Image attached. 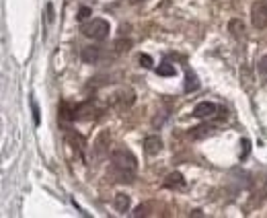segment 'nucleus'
Instances as JSON below:
<instances>
[{
	"label": "nucleus",
	"mask_w": 267,
	"mask_h": 218,
	"mask_svg": "<svg viewBox=\"0 0 267 218\" xmlns=\"http://www.w3.org/2000/svg\"><path fill=\"white\" fill-rule=\"evenodd\" d=\"M240 81H243V86H245V89H251L253 76H251V68H249V66H243V68H240Z\"/></svg>",
	"instance_id": "nucleus-16"
},
{
	"label": "nucleus",
	"mask_w": 267,
	"mask_h": 218,
	"mask_svg": "<svg viewBox=\"0 0 267 218\" xmlns=\"http://www.w3.org/2000/svg\"><path fill=\"white\" fill-rule=\"evenodd\" d=\"M249 152H251V140H243V154H240V159H247L249 156Z\"/></svg>",
	"instance_id": "nucleus-22"
},
{
	"label": "nucleus",
	"mask_w": 267,
	"mask_h": 218,
	"mask_svg": "<svg viewBox=\"0 0 267 218\" xmlns=\"http://www.w3.org/2000/svg\"><path fill=\"white\" fill-rule=\"evenodd\" d=\"M84 35L94 39V41H103L107 35H109V23L105 19H93L89 23H84L82 25V29H80Z\"/></svg>",
	"instance_id": "nucleus-2"
},
{
	"label": "nucleus",
	"mask_w": 267,
	"mask_h": 218,
	"mask_svg": "<svg viewBox=\"0 0 267 218\" xmlns=\"http://www.w3.org/2000/svg\"><path fill=\"white\" fill-rule=\"evenodd\" d=\"M144 151H146V154H150V156L158 154V152L162 151V140H160L158 136H146V140H144Z\"/></svg>",
	"instance_id": "nucleus-8"
},
{
	"label": "nucleus",
	"mask_w": 267,
	"mask_h": 218,
	"mask_svg": "<svg viewBox=\"0 0 267 218\" xmlns=\"http://www.w3.org/2000/svg\"><path fill=\"white\" fill-rule=\"evenodd\" d=\"M60 119L62 121H72V119H76V107H72L70 103H62L60 105Z\"/></svg>",
	"instance_id": "nucleus-13"
},
{
	"label": "nucleus",
	"mask_w": 267,
	"mask_h": 218,
	"mask_svg": "<svg viewBox=\"0 0 267 218\" xmlns=\"http://www.w3.org/2000/svg\"><path fill=\"white\" fill-rule=\"evenodd\" d=\"M259 70H261L263 74H267V56L261 58V62H259Z\"/></svg>",
	"instance_id": "nucleus-24"
},
{
	"label": "nucleus",
	"mask_w": 267,
	"mask_h": 218,
	"mask_svg": "<svg viewBox=\"0 0 267 218\" xmlns=\"http://www.w3.org/2000/svg\"><path fill=\"white\" fill-rule=\"evenodd\" d=\"M115 210L122 212V214L130 210V196H126V194H115Z\"/></svg>",
	"instance_id": "nucleus-15"
},
{
	"label": "nucleus",
	"mask_w": 267,
	"mask_h": 218,
	"mask_svg": "<svg viewBox=\"0 0 267 218\" xmlns=\"http://www.w3.org/2000/svg\"><path fill=\"white\" fill-rule=\"evenodd\" d=\"M138 62H140V66H144V68H152V58L148 56V54H140V58H138Z\"/></svg>",
	"instance_id": "nucleus-20"
},
{
	"label": "nucleus",
	"mask_w": 267,
	"mask_h": 218,
	"mask_svg": "<svg viewBox=\"0 0 267 218\" xmlns=\"http://www.w3.org/2000/svg\"><path fill=\"white\" fill-rule=\"evenodd\" d=\"M228 31H230V35L235 37V39H243L245 37V25L240 19H232L228 23Z\"/></svg>",
	"instance_id": "nucleus-12"
},
{
	"label": "nucleus",
	"mask_w": 267,
	"mask_h": 218,
	"mask_svg": "<svg viewBox=\"0 0 267 218\" xmlns=\"http://www.w3.org/2000/svg\"><path fill=\"white\" fill-rule=\"evenodd\" d=\"M251 21L257 29L267 27V0H257L251 6Z\"/></svg>",
	"instance_id": "nucleus-4"
},
{
	"label": "nucleus",
	"mask_w": 267,
	"mask_h": 218,
	"mask_svg": "<svg viewBox=\"0 0 267 218\" xmlns=\"http://www.w3.org/2000/svg\"><path fill=\"white\" fill-rule=\"evenodd\" d=\"M216 105L210 101H202V103H197V105L193 107V116L195 117H200V119H205V117H214V113H216Z\"/></svg>",
	"instance_id": "nucleus-5"
},
{
	"label": "nucleus",
	"mask_w": 267,
	"mask_h": 218,
	"mask_svg": "<svg viewBox=\"0 0 267 218\" xmlns=\"http://www.w3.org/2000/svg\"><path fill=\"white\" fill-rule=\"evenodd\" d=\"M191 216H204V214H202V210H193Z\"/></svg>",
	"instance_id": "nucleus-26"
},
{
	"label": "nucleus",
	"mask_w": 267,
	"mask_h": 218,
	"mask_svg": "<svg viewBox=\"0 0 267 218\" xmlns=\"http://www.w3.org/2000/svg\"><path fill=\"white\" fill-rule=\"evenodd\" d=\"M46 11H47V21L51 23V21H54V4H47Z\"/></svg>",
	"instance_id": "nucleus-25"
},
{
	"label": "nucleus",
	"mask_w": 267,
	"mask_h": 218,
	"mask_svg": "<svg viewBox=\"0 0 267 218\" xmlns=\"http://www.w3.org/2000/svg\"><path fill=\"white\" fill-rule=\"evenodd\" d=\"M214 134H216V126H208V124H202L189 130V138H193V140H204V138H210Z\"/></svg>",
	"instance_id": "nucleus-6"
},
{
	"label": "nucleus",
	"mask_w": 267,
	"mask_h": 218,
	"mask_svg": "<svg viewBox=\"0 0 267 218\" xmlns=\"http://www.w3.org/2000/svg\"><path fill=\"white\" fill-rule=\"evenodd\" d=\"M66 138H68V142L72 144L74 151L82 156L84 154V146H87V144H84V138L80 134H76V132H66Z\"/></svg>",
	"instance_id": "nucleus-10"
},
{
	"label": "nucleus",
	"mask_w": 267,
	"mask_h": 218,
	"mask_svg": "<svg viewBox=\"0 0 267 218\" xmlns=\"http://www.w3.org/2000/svg\"><path fill=\"white\" fill-rule=\"evenodd\" d=\"M130 48H132V41L130 39H117L115 41V50L119 51V54H122V51H130Z\"/></svg>",
	"instance_id": "nucleus-19"
},
{
	"label": "nucleus",
	"mask_w": 267,
	"mask_h": 218,
	"mask_svg": "<svg viewBox=\"0 0 267 218\" xmlns=\"http://www.w3.org/2000/svg\"><path fill=\"white\" fill-rule=\"evenodd\" d=\"M138 159L126 146H117L111 151V177L119 183H132L136 177Z\"/></svg>",
	"instance_id": "nucleus-1"
},
{
	"label": "nucleus",
	"mask_w": 267,
	"mask_h": 218,
	"mask_svg": "<svg viewBox=\"0 0 267 218\" xmlns=\"http://www.w3.org/2000/svg\"><path fill=\"white\" fill-rule=\"evenodd\" d=\"M150 210H152V204H140L136 208V210L132 212V216L134 218H140V216H148L150 214Z\"/></svg>",
	"instance_id": "nucleus-18"
},
{
	"label": "nucleus",
	"mask_w": 267,
	"mask_h": 218,
	"mask_svg": "<svg viewBox=\"0 0 267 218\" xmlns=\"http://www.w3.org/2000/svg\"><path fill=\"white\" fill-rule=\"evenodd\" d=\"M109 144H111V132L109 130H101L97 140H94V144H93V159L97 163L105 161L109 156Z\"/></svg>",
	"instance_id": "nucleus-3"
},
{
	"label": "nucleus",
	"mask_w": 267,
	"mask_h": 218,
	"mask_svg": "<svg viewBox=\"0 0 267 218\" xmlns=\"http://www.w3.org/2000/svg\"><path fill=\"white\" fill-rule=\"evenodd\" d=\"M157 74L158 76H175V66L173 64H160L157 68Z\"/></svg>",
	"instance_id": "nucleus-17"
},
{
	"label": "nucleus",
	"mask_w": 267,
	"mask_h": 218,
	"mask_svg": "<svg viewBox=\"0 0 267 218\" xmlns=\"http://www.w3.org/2000/svg\"><path fill=\"white\" fill-rule=\"evenodd\" d=\"M99 60H101V48H97V46L82 48V62L84 64H97Z\"/></svg>",
	"instance_id": "nucleus-9"
},
{
	"label": "nucleus",
	"mask_w": 267,
	"mask_h": 218,
	"mask_svg": "<svg viewBox=\"0 0 267 218\" xmlns=\"http://www.w3.org/2000/svg\"><path fill=\"white\" fill-rule=\"evenodd\" d=\"M115 101H117V107L119 109H127V107H132L134 105V101H136V93L132 91V89H126V91H122L115 97Z\"/></svg>",
	"instance_id": "nucleus-7"
},
{
	"label": "nucleus",
	"mask_w": 267,
	"mask_h": 218,
	"mask_svg": "<svg viewBox=\"0 0 267 218\" xmlns=\"http://www.w3.org/2000/svg\"><path fill=\"white\" fill-rule=\"evenodd\" d=\"M183 185H185V179H183V175H181L179 171L169 173V175H167V179H165V187H169V189L183 187Z\"/></svg>",
	"instance_id": "nucleus-11"
},
{
	"label": "nucleus",
	"mask_w": 267,
	"mask_h": 218,
	"mask_svg": "<svg viewBox=\"0 0 267 218\" xmlns=\"http://www.w3.org/2000/svg\"><path fill=\"white\" fill-rule=\"evenodd\" d=\"M183 89H185V93H193V91L200 89V81H197V76L191 70L185 72V86Z\"/></svg>",
	"instance_id": "nucleus-14"
},
{
	"label": "nucleus",
	"mask_w": 267,
	"mask_h": 218,
	"mask_svg": "<svg viewBox=\"0 0 267 218\" xmlns=\"http://www.w3.org/2000/svg\"><path fill=\"white\" fill-rule=\"evenodd\" d=\"M31 107H33V121H35V126H39V107H37V103L33 101Z\"/></svg>",
	"instance_id": "nucleus-23"
},
{
	"label": "nucleus",
	"mask_w": 267,
	"mask_h": 218,
	"mask_svg": "<svg viewBox=\"0 0 267 218\" xmlns=\"http://www.w3.org/2000/svg\"><path fill=\"white\" fill-rule=\"evenodd\" d=\"M89 17H91V8L89 6H82L80 11H79V15H76V19H79V21H87Z\"/></svg>",
	"instance_id": "nucleus-21"
},
{
	"label": "nucleus",
	"mask_w": 267,
	"mask_h": 218,
	"mask_svg": "<svg viewBox=\"0 0 267 218\" xmlns=\"http://www.w3.org/2000/svg\"><path fill=\"white\" fill-rule=\"evenodd\" d=\"M132 4H140V2H144V0H130Z\"/></svg>",
	"instance_id": "nucleus-27"
}]
</instances>
